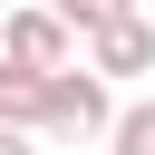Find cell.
I'll list each match as a JSON object with an SVG mask.
<instances>
[{"label": "cell", "mask_w": 155, "mask_h": 155, "mask_svg": "<svg viewBox=\"0 0 155 155\" xmlns=\"http://www.w3.org/2000/svg\"><path fill=\"white\" fill-rule=\"evenodd\" d=\"M107 145H116V155H155V97H145V107H116Z\"/></svg>", "instance_id": "5"}, {"label": "cell", "mask_w": 155, "mask_h": 155, "mask_svg": "<svg viewBox=\"0 0 155 155\" xmlns=\"http://www.w3.org/2000/svg\"><path fill=\"white\" fill-rule=\"evenodd\" d=\"M0 155H39V145H29V136H19V126H0Z\"/></svg>", "instance_id": "7"}, {"label": "cell", "mask_w": 155, "mask_h": 155, "mask_svg": "<svg viewBox=\"0 0 155 155\" xmlns=\"http://www.w3.org/2000/svg\"><path fill=\"white\" fill-rule=\"evenodd\" d=\"M87 68L116 87V78H145L155 68V19L145 10H126V19H107V29H87Z\"/></svg>", "instance_id": "2"}, {"label": "cell", "mask_w": 155, "mask_h": 155, "mask_svg": "<svg viewBox=\"0 0 155 155\" xmlns=\"http://www.w3.org/2000/svg\"><path fill=\"white\" fill-rule=\"evenodd\" d=\"M0 58H19V68H68V58H78V29H68L58 10H39V0H29V10L0 29Z\"/></svg>", "instance_id": "3"}, {"label": "cell", "mask_w": 155, "mask_h": 155, "mask_svg": "<svg viewBox=\"0 0 155 155\" xmlns=\"http://www.w3.org/2000/svg\"><path fill=\"white\" fill-rule=\"evenodd\" d=\"M39 10H58L68 29H107V19H126L136 0H39Z\"/></svg>", "instance_id": "6"}, {"label": "cell", "mask_w": 155, "mask_h": 155, "mask_svg": "<svg viewBox=\"0 0 155 155\" xmlns=\"http://www.w3.org/2000/svg\"><path fill=\"white\" fill-rule=\"evenodd\" d=\"M116 126V87L97 78V68H48V107H39V136H58V145H87V136H107Z\"/></svg>", "instance_id": "1"}, {"label": "cell", "mask_w": 155, "mask_h": 155, "mask_svg": "<svg viewBox=\"0 0 155 155\" xmlns=\"http://www.w3.org/2000/svg\"><path fill=\"white\" fill-rule=\"evenodd\" d=\"M39 107H48V68H19V58H0V126L39 136Z\"/></svg>", "instance_id": "4"}]
</instances>
